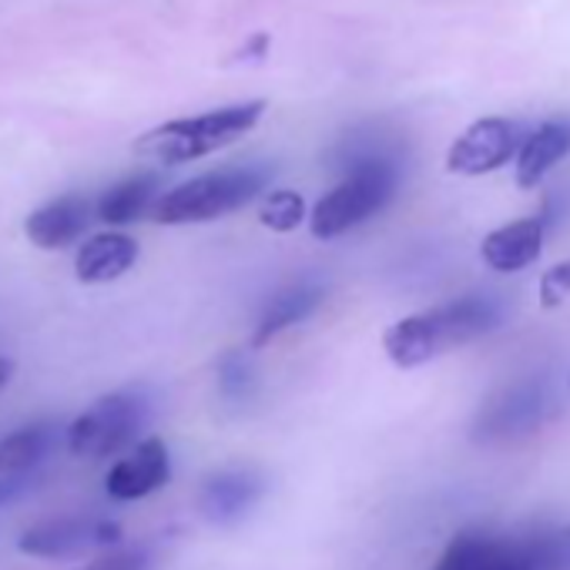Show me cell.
Returning <instances> with one entry per match:
<instances>
[{
    "mask_svg": "<svg viewBox=\"0 0 570 570\" xmlns=\"http://www.w3.org/2000/svg\"><path fill=\"white\" fill-rule=\"evenodd\" d=\"M503 316L507 313L497 296H460L453 303L393 323L383 336V350L393 366L416 370L456 346L490 336L503 323Z\"/></svg>",
    "mask_w": 570,
    "mask_h": 570,
    "instance_id": "cell-1",
    "label": "cell"
},
{
    "mask_svg": "<svg viewBox=\"0 0 570 570\" xmlns=\"http://www.w3.org/2000/svg\"><path fill=\"white\" fill-rule=\"evenodd\" d=\"M265 115V101H238V105H222L202 115H188V118H171L165 125L148 128L138 141H135V155L155 165H191L202 161L228 145H235L238 138H245Z\"/></svg>",
    "mask_w": 570,
    "mask_h": 570,
    "instance_id": "cell-2",
    "label": "cell"
},
{
    "mask_svg": "<svg viewBox=\"0 0 570 570\" xmlns=\"http://www.w3.org/2000/svg\"><path fill=\"white\" fill-rule=\"evenodd\" d=\"M400 188V168L386 155H366L356 158V165L346 171V178L330 188L309 212V232L320 242L340 238L373 215H380Z\"/></svg>",
    "mask_w": 570,
    "mask_h": 570,
    "instance_id": "cell-3",
    "label": "cell"
},
{
    "mask_svg": "<svg viewBox=\"0 0 570 570\" xmlns=\"http://www.w3.org/2000/svg\"><path fill=\"white\" fill-rule=\"evenodd\" d=\"M268 185L265 168H218L205 171L191 181L175 185L171 191L158 195L151 205V218L158 225H202L225 218L248 202H255Z\"/></svg>",
    "mask_w": 570,
    "mask_h": 570,
    "instance_id": "cell-4",
    "label": "cell"
},
{
    "mask_svg": "<svg viewBox=\"0 0 570 570\" xmlns=\"http://www.w3.org/2000/svg\"><path fill=\"white\" fill-rule=\"evenodd\" d=\"M557 413V393L547 376H523L497 390L473 416L470 436L476 443H517L537 433Z\"/></svg>",
    "mask_w": 570,
    "mask_h": 570,
    "instance_id": "cell-5",
    "label": "cell"
},
{
    "mask_svg": "<svg viewBox=\"0 0 570 570\" xmlns=\"http://www.w3.org/2000/svg\"><path fill=\"white\" fill-rule=\"evenodd\" d=\"M148 420V400L141 393L121 390L95 400L71 426L68 450L81 460H105L131 446Z\"/></svg>",
    "mask_w": 570,
    "mask_h": 570,
    "instance_id": "cell-6",
    "label": "cell"
},
{
    "mask_svg": "<svg viewBox=\"0 0 570 570\" xmlns=\"http://www.w3.org/2000/svg\"><path fill=\"white\" fill-rule=\"evenodd\" d=\"M527 128L513 118H480L473 121L446 151V171L453 175H490L517 158Z\"/></svg>",
    "mask_w": 570,
    "mask_h": 570,
    "instance_id": "cell-7",
    "label": "cell"
},
{
    "mask_svg": "<svg viewBox=\"0 0 570 570\" xmlns=\"http://www.w3.org/2000/svg\"><path fill=\"white\" fill-rule=\"evenodd\" d=\"M118 540H121V530L111 520L58 517V520L24 530L18 547H21V553L38 557V560H68V557H85V553L115 547Z\"/></svg>",
    "mask_w": 570,
    "mask_h": 570,
    "instance_id": "cell-8",
    "label": "cell"
},
{
    "mask_svg": "<svg viewBox=\"0 0 570 570\" xmlns=\"http://www.w3.org/2000/svg\"><path fill=\"white\" fill-rule=\"evenodd\" d=\"M433 570H537L530 537L460 533L446 543Z\"/></svg>",
    "mask_w": 570,
    "mask_h": 570,
    "instance_id": "cell-9",
    "label": "cell"
},
{
    "mask_svg": "<svg viewBox=\"0 0 570 570\" xmlns=\"http://www.w3.org/2000/svg\"><path fill=\"white\" fill-rule=\"evenodd\" d=\"M171 480V453L168 443L158 436H148L141 443H135L105 476V490L111 500L131 503V500H145L155 490H161Z\"/></svg>",
    "mask_w": 570,
    "mask_h": 570,
    "instance_id": "cell-10",
    "label": "cell"
},
{
    "mask_svg": "<svg viewBox=\"0 0 570 570\" xmlns=\"http://www.w3.org/2000/svg\"><path fill=\"white\" fill-rule=\"evenodd\" d=\"M265 490V480L248 466H228L212 473L198 490V510L215 527H232L252 513Z\"/></svg>",
    "mask_w": 570,
    "mask_h": 570,
    "instance_id": "cell-11",
    "label": "cell"
},
{
    "mask_svg": "<svg viewBox=\"0 0 570 570\" xmlns=\"http://www.w3.org/2000/svg\"><path fill=\"white\" fill-rule=\"evenodd\" d=\"M91 215H95V205L85 195L68 191V195L35 208L24 218V235L31 238V245H38L45 252H61V248L81 242Z\"/></svg>",
    "mask_w": 570,
    "mask_h": 570,
    "instance_id": "cell-12",
    "label": "cell"
},
{
    "mask_svg": "<svg viewBox=\"0 0 570 570\" xmlns=\"http://www.w3.org/2000/svg\"><path fill=\"white\" fill-rule=\"evenodd\" d=\"M323 299H326V293L320 282H293V285H285V289H278L265 303V309L252 330V350H262L272 340H278L285 330L306 323L323 306Z\"/></svg>",
    "mask_w": 570,
    "mask_h": 570,
    "instance_id": "cell-13",
    "label": "cell"
},
{
    "mask_svg": "<svg viewBox=\"0 0 570 570\" xmlns=\"http://www.w3.org/2000/svg\"><path fill=\"white\" fill-rule=\"evenodd\" d=\"M543 232H547V218L543 215H530V218H517L503 228H493L483 245L480 255L493 272H520L527 265H533L543 252Z\"/></svg>",
    "mask_w": 570,
    "mask_h": 570,
    "instance_id": "cell-14",
    "label": "cell"
},
{
    "mask_svg": "<svg viewBox=\"0 0 570 570\" xmlns=\"http://www.w3.org/2000/svg\"><path fill=\"white\" fill-rule=\"evenodd\" d=\"M570 155V118H550L523 135L517 148V185L537 188Z\"/></svg>",
    "mask_w": 570,
    "mask_h": 570,
    "instance_id": "cell-15",
    "label": "cell"
},
{
    "mask_svg": "<svg viewBox=\"0 0 570 570\" xmlns=\"http://www.w3.org/2000/svg\"><path fill=\"white\" fill-rule=\"evenodd\" d=\"M138 262V242L125 232H101L78 245L75 275L85 285H105L121 278Z\"/></svg>",
    "mask_w": 570,
    "mask_h": 570,
    "instance_id": "cell-16",
    "label": "cell"
},
{
    "mask_svg": "<svg viewBox=\"0 0 570 570\" xmlns=\"http://www.w3.org/2000/svg\"><path fill=\"white\" fill-rule=\"evenodd\" d=\"M158 202V178L155 175H131L118 185H111L98 202H95V218L121 228L131 225L145 215H151V205Z\"/></svg>",
    "mask_w": 570,
    "mask_h": 570,
    "instance_id": "cell-17",
    "label": "cell"
},
{
    "mask_svg": "<svg viewBox=\"0 0 570 570\" xmlns=\"http://www.w3.org/2000/svg\"><path fill=\"white\" fill-rule=\"evenodd\" d=\"M55 446L51 423H31L0 440V473H31Z\"/></svg>",
    "mask_w": 570,
    "mask_h": 570,
    "instance_id": "cell-18",
    "label": "cell"
},
{
    "mask_svg": "<svg viewBox=\"0 0 570 570\" xmlns=\"http://www.w3.org/2000/svg\"><path fill=\"white\" fill-rule=\"evenodd\" d=\"M255 215H258V222H262L265 228L285 235V232H296V228L306 222V202H303V195L293 191V188H275V191H265V195L258 198Z\"/></svg>",
    "mask_w": 570,
    "mask_h": 570,
    "instance_id": "cell-19",
    "label": "cell"
},
{
    "mask_svg": "<svg viewBox=\"0 0 570 570\" xmlns=\"http://www.w3.org/2000/svg\"><path fill=\"white\" fill-rule=\"evenodd\" d=\"M255 390V373L245 353H225L218 363V393L228 403H245Z\"/></svg>",
    "mask_w": 570,
    "mask_h": 570,
    "instance_id": "cell-20",
    "label": "cell"
},
{
    "mask_svg": "<svg viewBox=\"0 0 570 570\" xmlns=\"http://www.w3.org/2000/svg\"><path fill=\"white\" fill-rule=\"evenodd\" d=\"M148 557L145 550H128V547H105L98 557H91L81 570H145Z\"/></svg>",
    "mask_w": 570,
    "mask_h": 570,
    "instance_id": "cell-21",
    "label": "cell"
},
{
    "mask_svg": "<svg viewBox=\"0 0 570 570\" xmlns=\"http://www.w3.org/2000/svg\"><path fill=\"white\" fill-rule=\"evenodd\" d=\"M567 296H570V258H563L550 272H543V278H540V306L553 309Z\"/></svg>",
    "mask_w": 570,
    "mask_h": 570,
    "instance_id": "cell-22",
    "label": "cell"
},
{
    "mask_svg": "<svg viewBox=\"0 0 570 570\" xmlns=\"http://www.w3.org/2000/svg\"><path fill=\"white\" fill-rule=\"evenodd\" d=\"M28 476L31 473H0V503H8L18 493H24L28 490Z\"/></svg>",
    "mask_w": 570,
    "mask_h": 570,
    "instance_id": "cell-23",
    "label": "cell"
}]
</instances>
